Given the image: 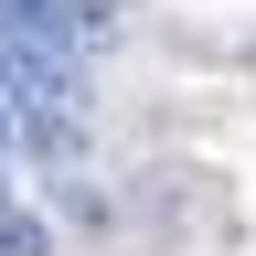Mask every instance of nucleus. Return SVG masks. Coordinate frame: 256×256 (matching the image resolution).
I'll return each instance as SVG.
<instances>
[{
    "instance_id": "f257e3e1",
    "label": "nucleus",
    "mask_w": 256,
    "mask_h": 256,
    "mask_svg": "<svg viewBox=\"0 0 256 256\" xmlns=\"http://www.w3.org/2000/svg\"><path fill=\"white\" fill-rule=\"evenodd\" d=\"M0 256H54V224H43V214H22L11 192H0Z\"/></svg>"
}]
</instances>
